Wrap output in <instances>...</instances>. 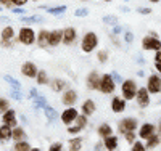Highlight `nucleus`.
I'll use <instances>...</instances> for the list:
<instances>
[{"label": "nucleus", "instance_id": "1", "mask_svg": "<svg viewBox=\"0 0 161 151\" xmlns=\"http://www.w3.org/2000/svg\"><path fill=\"white\" fill-rule=\"evenodd\" d=\"M98 45V35L95 32H87L80 42V48H82L84 53H90L93 51V48H97Z\"/></svg>", "mask_w": 161, "mask_h": 151}, {"label": "nucleus", "instance_id": "2", "mask_svg": "<svg viewBox=\"0 0 161 151\" xmlns=\"http://www.w3.org/2000/svg\"><path fill=\"white\" fill-rule=\"evenodd\" d=\"M121 92H123V98L124 100H132L136 98V92H137V84L136 80L132 79H127V80H123L121 82Z\"/></svg>", "mask_w": 161, "mask_h": 151}, {"label": "nucleus", "instance_id": "3", "mask_svg": "<svg viewBox=\"0 0 161 151\" xmlns=\"http://www.w3.org/2000/svg\"><path fill=\"white\" fill-rule=\"evenodd\" d=\"M114 80H113V77H111V74H103L102 77H100V84H98V90L102 92V93H113L114 92Z\"/></svg>", "mask_w": 161, "mask_h": 151}, {"label": "nucleus", "instance_id": "4", "mask_svg": "<svg viewBox=\"0 0 161 151\" xmlns=\"http://www.w3.org/2000/svg\"><path fill=\"white\" fill-rule=\"evenodd\" d=\"M18 40L23 44V45H32L36 42V32L31 29V27H21L19 31V35H18Z\"/></svg>", "mask_w": 161, "mask_h": 151}, {"label": "nucleus", "instance_id": "5", "mask_svg": "<svg viewBox=\"0 0 161 151\" xmlns=\"http://www.w3.org/2000/svg\"><path fill=\"white\" fill-rule=\"evenodd\" d=\"M137 126H139V122H137V119H134V117H126V119H123L118 124V130H119V133H126V132H132V130H136L137 129Z\"/></svg>", "mask_w": 161, "mask_h": 151}, {"label": "nucleus", "instance_id": "6", "mask_svg": "<svg viewBox=\"0 0 161 151\" xmlns=\"http://www.w3.org/2000/svg\"><path fill=\"white\" fill-rule=\"evenodd\" d=\"M74 122L76 124L74 126H68V133H71V135H76V133H79L80 130H82L86 126H87V116L86 114H82V116H76V119H74Z\"/></svg>", "mask_w": 161, "mask_h": 151}, {"label": "nucleus", "instance_id": "7", "mask_svg": "<svg viewBox=\"0 0 161 151\" xmlns=\"http://www.w3.org/2000/svg\"><path fill=\"white\" fill-rule=\"evenodd\" d=\"M142 48L143 50H161V42L159 39L155 37V35H150V37H143L142 40Z\"/></svg>", "mask_w": 161, "mask_h": 151}, {"label": "nucleus", "instance_id": "8", "mask_svg": "<svg viewBox=\"0 0 161 151\" xmlns=\"http://www.w3.org/2000/svg\"><path fill=\"white\" fill-rule=\"evenodd\" d=\"M136 98H137V103H139L140 108H147V106L150 105V93H148V90H147L145 87L137 89V92H136Z\"/></svg>", "mask_w": 161, "mask_h": 151}, {"label": "nucleus", "instance_id": "9", "mask_svg": "<svg viewBox=\"0 0 161 151\" xmlns=\"http://www.w3.org/2000/svg\"><path fill=\"white\" fill-rule=\"evenodd\" d=\"M147 90H148V93H159L161 92V79H159V76L153 74V76L148 77Z\"/></svg>", "mask_w": 161, "mask_h": 151}, {"label": "nucleus", "instance_id": "10", "mask_svg": "<svg viewBox=\"0 0 161 151\" xmlns=\"http://www.w3.org/2000/svg\"><path fill=\"white\" fill-rule=\"evenodd\" d=\"M76 40V29L74 27H66L61 34V44L64 45H73Z\"/></svg>", "mask_w": 161, "mask_h": 151}, {"label": "nucleus", "instance_id": "11", "mask_svg": "<svg viewBox=\"0 0 161 151\" xmlns=\"http://www.w3.org/2000/svg\"><path fill=\"white\" fill-rule=\"evenodd\" d=\"M77 114H79L77 109H74V108L64 109V111L61 113V122H63L64 126H69V124H73V122H74V119H76Z\"/></svg>", "mask_w": 161, "mask_h": 151}, {"label": "nucleus", "instance_id": "12", "mask_svg": "<svg viewBox=\"0 0 161 151\" xmlns=\"http://www.w3.org/2000/svg\"><path fill=\"white\" fill-rule=\"evenodd\" d=\"M2 124H7V126H10L11 129L13 127H16V113L13 111V109H7V111L2 114Z\"/></svg>", "mask_w": 161, "mask_h": 151}, {"label": "nucleus", "instance_id": "13", "mask_svg": "<svg viewBox=\"0 0 161 151\" xmlns=\"http://www.w3.org/2000/svg\"><path fill=\"white\" fill-rule=\"evenodd\" d=\"M37 66L32 63V61H26V63H23V66H21V73H23V76H26V77H36V74H37Z\"/></svg>", "mask_w": 161, "mask_h": 151}, {"label": "nucleus", "instance_id": "14", "mask_svg": "<svg viewBox=\"0 0 161 151\" xmlns=\"http://www.w3.org/2000/svg\"><path fill=\"white\" fill-rule=\"evenodd\" d=\"M76 100H77V93L74 90H68V89H66V92L63 93V97H61L63 105L64 106H73L76 103Z\"/></svg>", "mask_w": 161, "mask_h": 151}, {"label": "nucleus", "instance_id": "15", "mask_svg": "<svg viewBox=\"0 0 161 151\" xmlns=\"http://www.w3.org/2000/svg\"><path fill=\"white\" fill-rule=\"evenodd\" d=\"M98 84H100V76L97 71H92L87 76V87L90 90H98Z\"/></svg>", "mask_w": 161, "mask_h": 151}, {"label": "nucleus", "instance_id": "16", "mask_svg": "<svg viewBox=\"0 0 161 151\" xmlns=\"http://www.w3.org/2000/svg\"><path fill=\"white\" fill-rule=\"evenodd\" d=\"M61 34H63V31H58V29L48 32V45H50V47L60 45V44H61Z\"/></svg>", "mask_w": 161, "mask_h": 151}, {"label": "nucleus", "instance_id": "17", "mask_svg": "<svg viewBox=\"0 0 161 151\" xmlns=\"http://www.w3.org/2000/svg\"><path fill=\"white\" fill-rule=\"evenodd\" d=\"M105 149H108V151H114L118 148V138L114 135H106L105 137V142L102 143Z\"/></svg>", "mask_w": 161, "mask_h": 151}, {"label": "nucleus", "instance_id": "18", "mask_svg": "<svg viewBox=\"0 0 161 151\" xmlns=\"http://www.w3.org/2000/svg\"><path fill=\"white\" fill-rule=\"evenodd\" d=\"M111 109H113V113H123L124 109H126V100L124 98H119V97L113 98Z\"/></svg>", "mask_w": 161, "mask_h": 151}, {"label": "nucleus", "instance_id": "19", "mask_svg": "<svg viewBox=\"0 0 161 151\" xmlns=\"http://www.w3.org/2000/svg\"><path fill=\"white\" fill-rule=\"evenodd\" d=\"M95 109H97V106H95V101L93 100H86L82 103V113L86 116H92L93 113H95Z\"/></svg>", "mask_w": 161, "mask_h": 151}, {"label": "nucleus", "instance_id": "20", "mask_svg": "<svg viewBox=\"0 0 161 151\" xmlns=\"http://www.w3.org/2000/svg\"><path fill=\"white\" fill-rule=\"evenodd\" d=\"M152 133H155V126H153V124H143V126L140 127L139 137H140V138H148Z\"/></svg>", "mask_w": 161, "mask_h": 151}, {"label": "nucleus", "instance_id": "21", "mask_svg": "<svg viewBox=\"0 0 161 151\" xmlns=\"http://www.w3.org/2000/svg\"><path fill=\"white\" fill-rule=\"evenodd\" d=\"M11 138V127L7 124L0 126V142H8Z\"/></svg>", "mask_w": 161, "mask_h": 151}, {"label": "nucleus", "instance_id": "22", "mask_svg": "<svg viewBox=\"0 0 161 151\" xmlns=\"http://www.w3.org/2000/svg\"><path fill=\"white\" fill-rule=\"evenodd\" d=\"M158 145H159V133H152L148 138H147L145 148H147V149H153V148H156Z\"/></svg>", "mask_w": 161, "mask_h": 151}, {"label": "nucleus", "instance_id": "23", "mask_svg": "<svg viewBox=\"0 0 161 151\" xmlns=\"http://www.w3.org/2000/svg\"><path fill=\"white\" fill-rule=\"evenodd\" d=\"M37 44H39V47H48V32L45 31V29H40V32H39V35H37Z\"/></svg>", "mask_w": 161, "mask_h": 151}, {"label": "nucleus", "instance_id": "24", "mask_svg": "<svg viewBox=\"0 0 161 151\" xmlns=\"http://www.w3.org/2000/svg\"><path fill=\"white\" fill-rule=\"evenodd\" d=\"M24 137H26L24 129H21V127H13V129H11V138L15 140V142L24 140Z\"/></svg>", "mask_w": 161, "mask_h": 151}, {"label": "nucleus", "instance_id": "25", "mask_svg": "<svg viewBox=\"0 0 161 151\" xmlns=\"http://www.w3.org/2000/svg\"><path fill=\"white\" fill-rule=\"evenodd\" d=\"M52 89L53 92H63L68 89V84H66V80H61V79H57L52 82Z\"/></svg>", "mask_w": 161, "mask_h": 151}, {"label": "nucleus", "instance_id": "26", "mask_svg": "<svg viewBox=\"0 0 161 151\" xmlns=\"http://www.w3.org/2000/svg\"><path fill=\"white\" fill-rule=\"evenodd\" d=\"M19 19L24 24H39V23H44V18L42 16H21Z\"/></svg>", "mask_w": 161, "mask_h": 151}, {"label": "nucleus", "instance_id": "27", "mask_svg": "<svg viewBox=\"0 0 161 151\" xmlns=\"http://www.w3.org/2000/svg\"><path fill=\"white\" fill-rule=\"evenodd\" d=\"M3 80L7 82L10 87H13V89H19V90H21V82H19L18 79H15V77H11L10 74H5V76H3Z\"/></svg>", "mask_w": 161, "mask_h": 151}, {"label": "nucleus", "instance_id": "28", "mask_svg": "<svg viewBox=\"0 0 161 151\" xmlns=\"http://www.w3.org/2000/svg\"><path fill=\"white\" fill-rule=\"evenodd\" d=\"M44 109V113H45V116H47V119L50 121V122H55L57 121V111H55V108H52V106H44L42 108Z\"/></svg>", "mask_w": 161, "mask_h": 151}, {"label": "nucleus", "instance_id": "29", "mask_svg": "<svg viewBox=\"0 0 161 151\" xmlns=\"http://www.w3.org/2000/svg\"><path fill=\"white\" fill-rule=\"evenodd\" d=\"M13 149H15V151H31L32 146H31L28 142L19 140V142H15V145H13Z\"/></svg>", "mask_w": 161, "mask_h": 151}, {"label": "nucleus", "instance_id": "30", "mask_svg": "<svg viewBox=\"0 0 161 151\" xmlns=\"http://www.w3.org/2000/svg\"><path fill=\"white\" fill-rule=\"evenodd\" d=\"M15 37V29L11 26H5L2 29V40H11Z\"/></svg>", "mask_w": 161, "mask_h": 151}, {"label": "nucleus", "instance_id": "31", "mask_svg": "<svg viewBox=\"0 0 161 151\" xmlns=\"http://www.w3.org/2000/svg\"><path fill=\"white\" fill-rule=\"evenodd\" d=\"M32 105H34V108H44V106H47L48 103H47V98L45 97H42V95H37V97H34L32 98Z\"/></svg>", "mask_w": 161, "mask_h": 151}, {"label": "nucleus", "instance_id": "32", "mask_svg": "<svg viewBox=\"0 0 161 151\" xmlns=\"http://www.w3.org/2000/svg\"><path fill=\"white\" fill-rule=\"evenodd\" d=\"M97 132H98V135L102 137V138H105L106 135H111V133H113V129H111L110 124H102V126L98 127Z\"/></svg>", "mask_w": 161, "mask_h": 151}, {"label": "nucleus", "instance_id": "33", "mask_svg": "<svg viewBox=\"0 0 161 151\" xmlns=\"http://www.w3.org/2000/svg\"><path fill=\"white\" fill-rule=\"evenodd\" d=\"M68 148L71 151H79V149H82V140L80 138H73L69 143H68Z\"/></svg>", "mask_w": 161, "mask_h": 151}, {"label": "nucleus", "instance_id": "34", "mask_svg": "<svg viewBox=\"0 0 161 151\" xmlns=\"http://www.w3.org/2000/svg\"><path fill=\"white\" fill-rule=\"evenodd\" d=\"M36 77H37V84H39V85L48 84V77H47V73H45V71H37Z\"/></svg>", "mask_w": 161, "mask_h": 151}, {"label": "nucleus", "instance_id": "35", "mask_svg": "<svg viewBox=\"0 0 161 151\" xmlns=\"http://www.w3.org/2000/svg\"><path fill=\"white\" fill-rule=\"evenodd\" d=\"M68 10V7L66 5H61V7H53V8H47V11L50 13V15H63V13Z\"/></svg>", "mask_w": 161, "mask_h": 151}, {"label": "nucleus", "instance_id": "36", "mask_svg": "<svg viewBox=\"0 0 161 151\" xmlns=\"http://www.w3.org/2000/svg\"><path fill=\"white\" fill-rule=\"evenodd\" d=\"M10 97H11V98H15V100H18V101L23 100V95H21V90H19V89H13V87H11V90H10Z\"/></svg>", "mask_w": 161, "mask_h": 151}, {"label": "nucleus", "instance_id": "37", "mask_svg": "<svg viewBox=\"0 0 161 151\" xmlns=\"http://www.w3.org/2000/svg\"><path fill=\"white\" fill-rule=\"evenodd\" d=\"M103 23H105V24H111V26H114V24H118V16H113V15L103 16Z\"/></svg>", "mask_w": 161, "mask_h": 151}, {"label": "nucleus", "instance_id": "38", "mask_svg": "<svg viewBox=\"0 0 161 151\" xmlns=\"http://www.w3.org/2000/svg\"><path fill=\"white\" fill-rule=\"evenodd\" d=\"M8 108H10L8 100H7V98H0V114H3Z\"/></svg>", "mask_w": 161, "mask_h": 151}, {"label": "nucleus", "instance_id": "39", "mask_svg": "<svg viewBox=\"0 0 161 151\" xmlns=\"http://www.w3.org/2000/svg\"><path fill=\"white\" fill-rule=\"evenodd\" d=\"M87 15H89V10L87 8H77L74 11V16H77V18H86Z\"/></svg>", "mask_w": 161, "mask_h": 151}, {"label": "nucleus", "instance_id": "40", "mask_svg": "<svg viewBox=\"0 0 161 151\" xmlns=\"http://www.w3.org/2000/svg\"><path fill=\"white\" fill-rule=\"evenodd\" d=\"M97 58L100 63H106V60H108V53H106V50H100L98 55H97Z\"/></svg>", "mask_w": 161, "mask_h": 151}, {"label": "nucleus", "instance_id": "41", "mask_svg": "<svg viewBox=\"0 0 161 151\" xmlns=\"http://www.w3.org/2000/svg\"><path fill=\"white\" fill-rule=\"evenodd\" d=\"M126 142L127 143H134L136 142V130H132V132H126Z\"/></svg>", "mask_w": 161, "mask_h": 151}, {"label": "nucleus", "instance_id": "42", "mask_svg": "<svg viewBox=\"0 0 161 151\" xmlns=\"http://www.w3.org/2000/svg\"><path fill=\"white\" fill-rule=\"evenodd\" d=\"M132 151H145V145L140 142H134L132 143Z\"/></svg>", "mask_w": 161, "mask_h": 151}, {"label": "nucleus", "instance_id": "43", "mask_svg": "<svg viewBox=\"0 0 161 151\" xmlns=\"http://www.w3.org/2000/svg\"><path fill=\"white\" fill-rule=\"evenodd\" d=\"M48 149H50V151H60V149H63V143H60V142H57V143H52Z\"/></svg>", "mask_w": 161, "mask_h": 151}, {"label": "nucleus", "instance_id": "44", "mask_svg": "<svg viewBox=\"0 0 161 151\" xmlns=\"http://www.w3.org/2000/svg\"><path fill=\"white\" fill-rule=\"evenodd\" d=\"M111 77H113V80H114V84H121V82H123L124 79L121 77L118 73H111Z\"/></svg>", "mask_w": 161, "mask_h": 151}, {"label": "nucleus", "instance_id": "45", "mask_svg": "<svg viewBox=\"0 0 161 151\" xmlns=\"http://www.w3.org/2000/svg\"><path fill=\"white\" fill-rule=\"evenodd\" d=\"M10 2H11V5H15V7H23V5L28 3V0H10Z\"/></svg>", "mask_w": 161, "mask_h": 151}, {"label": "nucleus", "instance_id": "46", "mask_svg": "<svg viewBox=\"0 0 161 151\" xmlns=\"http://www.w3.org/2000/svg\"><path fill=\"white\" fill-rule=\"evenodd\" d=\"M137 11L140 13V15H150V13H152V8H145V7H140V8H137Z\"/></svg>", "mask_w": 161, "mask_h": 151}, {"label": "nucleus", "instance_id": "47", "mask_svg": "<svg viewBox=\"0 0 161 151\" xmlns=\"http://www.w3.org/2000/svg\"><path fill=\"white\" fill-rule=\"evenodd\" d=\"M11 10H13V13H16V15H24V13H26V10L21 8V7H13Z\"/></svg>", "mask_w": 161, "mask_h": 151}, {"label": "nucleus", "instance_id": "48", "mask_svg": "<svg viewBox=\"0 0 161 151\" xmlns=\"http://www.w3.org/2000/svg\"><path fill=\"white\" fill-rule=\"evenodd\" d=\"M121 32H123V27H121L119 24H114V26H113V34L118 35V34H121Z\"/></svg>", "mask_w": 161, "mask_h": 151}, {"label": "nucleus", "instance_id": "49", "mask_svg": "<svg viewBox=\"0 0 161 151\" xmlns=\"http://www.w3.org/2000/svg\"><path fill=\"white\" fill-rule=\"evenodd\" d=\"M126 42L127 44H132L134 42V34L132 32H126Z\"/></svg>", "mask_w": 161, "mask_h": 151}, {"label": "nucleus", "instance_id": "50", "mask_svg": "<svg viewBox=\"0 0 161 151\" xmlns=\"http://www.w3.org/2000/svg\"><path fill=\"white\" fill-rule=\"evenodd\" d=\"M37 95H39V93H37L36 89H31V90H29V98H31V100H32L34 97H37Z\"/></svg>", "mask_w": 161, "mask_h": 151}, {"label": "nucleus", "instance_id": "51", "mask_svg": "<svg viewBox=\"0 0 161 151\" xmlns=\"http://www.w3.org/2000/svg\"><path fill=\"white\" fill-rule=\"evenodd\" d=\"M155 63H161V51L156 50V55H155Z\"/></svg>", "mask_w": 161, "mask_h": 151}, {"label": "nucleus", "instance_id": "52", "mask_svg": "<svg viewBox=\"0 0 161 151\" xmlns=\"http://www.w3.org/2000/svg\"><path fill=\"white\" fill-rule=\"evenodd\" d=\"M0 3H3V7H7V8H11V2H10V0H0Z\"/></svg>", "mask_w": 161, "mask_h": 151}, {"label": "nucleus", "instance_id": "53", "mask_svg": "<svg viewBox=\"0 0 161 151\" xmlns=\"http://www.w3.org/2000/svg\"><path fill=\"white\" fill-rule=\"evenodd\" d=\"M155 67H156L158 73H159V71H161V63H155Z\"/></svg>", "mask_w": 161, "mask_h": 151}, {"label": "nucleus", "instance_id": "54", "mask_svg": "<svg viewBox=\"0 0 161 151\" xmlns=\"http://www.w3.org/2000/svg\"><path fill=\"white\" fill-rule=\"evenodd\" d=\"M150 2H153V3H158V2H159V0H150Z\"/></svg>", "mask_w": 161, "mask_h": 151}, {"label": "nucleus", "instance_id": "55", "mask_svg": "<svg viewBox=\"0 0 161 151\" xmlns=\"http://www.w3.org/2000/svg\"><path fill=\"white\" fill-rule=\"evenodd\" d=\"M103 2H111V0H103Z\"/></svg>", "mask_w": 161, "mask_h": 151}, {"label": "nucleus", "instance_id": "56", "mask_svg": "<svg viewBox=\"0 0 161 151\" xmlns=\"http://www.w3.org/2000/svg\"><path fill=\"white\" fill-rule=\"evenodd\" d=\"M32 2H39V0H32Z\"/></svg>", "mask_w": 161, "mask_h": 151}, {"label": "nucleus", "instance_id": "57", "mask_svg": "<svg viewBox=\"0 0 161 151\" xmlns=\"http://www.w3.org/2000/svg\"><path fill=\"white\" fill-rule=\"evenodd\" d=\"M126 2H129V0H126Z\"/></svg>", "mask_w": 161, "mask_h": 151}]
</instances>
